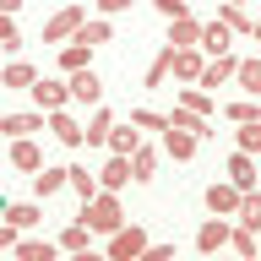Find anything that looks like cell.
<instances>
[{
    "mask_svg": "<svg viewBox=\"0 0 261 261\" xmlns=\"http://www.w3.org/2000/svg\"><path fill=\"white\" fill-rule=\"evenodd\" d=\"M44 130V109H22V114H0V136H38Z\"/></svg>",
    "mask_w": 261,
    "mask_h": 261,
    "instance_id": "7c38bea8",
    "label": "cell"
},
{
    "mask_svg": "<svg viewBox=\"0 0 261 261\" xmlns=\"http://www.w3.org/2000/svg\"><path fill=\"white\" fill-rule=\"evenodd\" d=\"M240 196H245V191H234L228 179H212L207 191H201V201H207V212H212V218H228V212L240 207Z\"/></svg>",
    "mask_w": 261,
    "mask_h": 261,
    "instance_id": "9c48e42d",
    "label": "cell"
},
{
    "mask_svg": "<svg viewBox=\"0 0 261 261\" xmlns=\"http://www.w3.org/2000/svg\"><path fill=\"white\" fill-rule=\"evenodd\" d=\"M0 212H6V196H0Z\"/></svg>",
    "mask_w": 261,
    "mask_h": 261,
    "instance_id": "7bdbcfd3",
    "label": "cell"
},
{
    "mask_svg": "<svg viewBox=\"0 0 261 261\" xmlns=\"http://www.w3.org/2000/svg\"><path fill=\"white\" fill-rule=\"evenodd\" d=\"M223 250H240V256H256V228H240V223H228V245Z\"/></svg>",
    "mask_w": 261,
    "mask_h": 261,
    "instance_id": "1f68e13d",
    "label": "cell"
},
{
    "mask_svg": "<svg viewBox=\"0 0 261 261\" xmlns=\"http://www.w3.org/2000/svg\"><path fill=\"white\" fill-rule=\"evenodd\" d=\"M196 147H201V142H196L191 130H174V125H163V152H169L174 163H191V158H196Z\"/></svg>",
    "mask_w": 261,
    "mask_h": 261,
    "instance_id": "e0dca14e",
    "label": "cell"
},
{
    "mask_svg": "<svg viewBox=\"0 0 261 261\" xmlns=\"http://www.w3.org/2000/svg\"><path fill=\"white\" fill-rule=\"evenodd\" d=\"M142 261H174V245H152V240H147Z\"/></svg>",
    "mask_w": 261,
    "mask_h": 261,
    "instance_id": "ab89813d",
    "label": "cell"
},
{
    "mask_svg": "<svg viewBox=\"0 0 261 261\" xmlns=\"http://www.w3.org/2000/svg\"><path fill=\"white\" fill-rule=\"evenodd\" d=\"M82 16H87V6H76V0H71V6H60V11L44 22V44H65V38L76 33V22H82Z\"/></svg>",
    "mask_w": 261,
    "mask_h": 261,
    "instance_id": "277c9868",
    "label": "cell"
},
{
    "mask_svg": "<svg viewBox=\"0 0 261 261\" xmlns=\"http://www.w3.org/2000/svg\"><path fill=\"white\" fill-rule=\"evenodd\" d=\"M136 142H142V130L130 125V120H125V125H109V136H103V147H109V152H120V158H125Z\"/></svg>",
    "mask_w": 261,
    "mask_h": 261,
    "instance_id": "d4e9b609",
    "label": "cell"
},
{
    "mask_svg": "<svg viewBox=\"0 0 261 261\" xmlns=\"http://www.w3.org/2000/svg\"><path fill=\"white\" fill-rule=\"evenodd\" d=\"M11 256L16 261H49V256H55V245H49V240H22V234H16Z\"/></svg>",
    "mask_w": 261,
    "mask_h": 261,
    "instance_id": "f1b7e54d",
    "label": "cell"
},
{
    "mask_svg": "<svg viewBox=\"0 0 261 261\" xmlns=\"http://www.w3.org/2000/svg\"><path fill=\"white\" fill-rule=\"evenodd\" d=\"M82 65H93V49L76 44V38H65V49H60V71L71 76V71H82Z\"/></svg>",
    "mask_w": 261,
    "mask_h": 261,
    "instance_id": "4316f807",
    "label": "cell"
},
{
    "mask_svg": "<svg viewBox=\"0 0 261 261\" xmlns=\"http://www.w3.org/2000/svg\"><path fill=\"white\" fill-rule=\"evenodd\" d=\"M109 125H114V114L109 109H98L87 125H82V147H103V136H109Z\"/></svg>",
    "mask_w": 261,
    "mask_h": 261,
    "instance_id": "83f0119b",
    "label": "cell"
},
{
    "mask_svg": "<svg viewBox=\"0 0 261 261\" xmlns=\"http://www.w3.org/2000/svg\"><path fill=\"white\" fill-rule=\"evenodd\" d=\"M16 234H22V228H16V223H6V218H0V250H11V245H16Z\"/></svg>",
    "mask_w": 261,
    "mask_h": 261,
    "instance_id": "60d3db41",
    "label": "cell"
},
{
    "mask_svg": "<svg viewBox=\"0 0 261 261\" xmlns=\"http://www.w3.org/2000/svg\"><path fill=\"white\" fill-rule=\"evenodd\" d=\"M130 125L136 130H163V114L158 109H130Z\"/></svg>",
    "mask_w": 261,
    "mask_h": 261,
    "instance_id": "8d00e7d4",
    "label": "cell"
},
{
    "mask_svg": "<svg viewBox=\"0 0 261 261\" xmlns=\"http://www.w3.org/2000/svg\"><path fill=\"white\" fill-rule=\"evenodd\" d=\"M228 6H245V0H228Z\"/></svg>",
    "mask_w": 261,
    "mask_h": 261,
    "instance_id": "ee69618b",
    "label": "cell"
},
{
    "mask_svg": "<svg viewBox=\"0 0 261 261\" xmlns=\"http://www.w3.org/2000/svg\"><path fill=\"white\" fill-rule=\"evenodd\" d=\"M125 185H130V158L109 152V163L98 169V191H125Z\"/></svg>",
    "mask_w": 261,
    "mask_h": 261,
    "instance_id": "2e32d148",
    "label": "cell"
},
{
    "mask_svg": "<svg viewBox=\"0 0 261 261\" xmlns=\"http://www.w3.org/2000/svg\"><path fill=\"white\" fill-rule=\"evenodd\" d=\"M234 82H240L245 98H256L261 93V60H240V65H234Z\"/></svg>",
    "mask_w": 261,
    "mask_h": 261,
    "instance_id": "f546056e",
    "label": "cell"
},
{
    "mask_svg": "<svg viewBox=\"0 0 261 261\" xmlns=\"http://www.w3.org/2000/svg\"><path fill=\"white\" fill-rule=\"evenodd\" d=\"M234 65H240V60H234V49H228V55H212V60L201 65V76H196L191 87H207V93H218L223 82H234Z\"/></svg>",
    "mask_w": 261,
    "mask_h": 261,
    "instance_id": "52a82bcc",
    "label": "cell"
},
{
    "mask_svg": "<svg viewBox=\"0 0 261 261\" xmlns=\"http://www.w3.org/2000/svg\"><path fill=\"white\" fill-rule=\"evenodd\" d=\"M163 76H169V44L158 49V60L147 65V76H142V87H163Z\"/></svg>",
    "mask_w": 261,
    "mask_h": 261,
    "instance_id": "d590c367",
    "label": "cell"
},
{
    "mask_svg": "<svg viewBox=\"0 0 261 261\" xmlns=\"http://www.w3.org/2000/svg\"><path fill=\"white\" fill-rule=\"evenodd\" d=\"M125 158H130V179H136V185H147V179L158 174V147L136 142V147H130V152H125Z\"/></svg>",
    "mask_w": 261,
    "mask_h": 261,
    "instance_id": "5bb4252c",
    "label": "cell"
},
{
    "mask_svg": "<svg viewBox=\"0 0 261 261\" xmlns=\"http://www.w3.org/2000/svg\"><path fill=\"white\" fill-rule=\"evenodd\" d=\"M44 130H49L60 147H82V120H76L71 109H49V114H44Z\"/></svg>",
    "mask_w": 261,
    "mask_h": 261,
    "instance_id": "8992f818",
    "label": "cell"
},
{
    "mask_svg": "<svg viewBox=\"0 0 261 261\" xmlns=\"http://www.w3.org/2000/svg\"><path fill=\"white\" fill-rule=\"evenodd\" d=\"M0 11H6V16H16V11H22V0H0Z\"/></svg>",
    "mask_w": 261,
    "mask_h": 261,
    "instance_id": "b9f144b4",
    "label": "cell"
},
{
    "mask_svg": "<svg viewBox=\"0 0 261 261\" xmlns=\"http://www.w3.org/2000/svg\"><path fill=\"white\" fill-rule=\"evenodd\" d=\"M87 245H93V228H87V223L76 218V223H65V228H60L55 250H65V256H87Z\"/></svg>",
    "mask_w": 261,
    "mask_h": 261,
    "instance_id": "ac0fdd59",
    "label": "cell"
},
{
    "mask_svg": "<svg viewBox=\"0 0 261 261\" xmlns=\"http://www.w3.org/2000/svg\"><path fill=\"white\" fill-rule=\"evenodd\" d=\"M163 125H174V130H191L196 142H212L218 130H212V114H196V109H185V103H174V109L163 114Z\"/></svg>",
    "mask_w": 261,
    "mask_h": 261,
    "instance_id": "3957f363",
    "label": "cell"
},
{
    "mask_svg": "<svg viewBox=\"0 0 261 261\" xmlns=\"http://www.w3.org/2000/svg\"><path fill=\"white\" fill-rule=\"evenodd\" d=\"M196 33H201L196 16H174L169 22V49H196Z\"/></svg>",
    "mask_w": 261,
    "mask_h": 261,
    "instance_id": "cb8c5ba5",
    "label": "cell"
},
{
    "mask_svg": "<svg viewBox=\"0 0 261 261\" xmlns=\"http://www.w3.org/2000/svg\"><path fill=\"white\" fill-rule=\"evenodd\" d=\"M234 147H240V152H261V120H240Z\"/></svg>",
    "mask_w": 261,
    "mask_h": 261,
    "instance_id": "4dcf8cb0",
    "label": "cell"
},
{
    "mask_svg": "<svg viewBox=\"0 0 261 261\" xmlns=\"http://www.w3.org/2000/svg\"><path fill=\"white\" fill-rule=\"evenodd\" d=\"M44 163V147L33 142V136H11V169H22V174H33Z\"/></svg>",
    "mask_w": 261,
    "mask_h": 261,
    "instance_id": "d6986e66",
    "label": "cell"
},
{
    "mask_svg": "<svg viewBox=\"0 0 261 261\" xmlns=\"http://www.w3.org/2000/svg\"><path fill=\"white\" fill-rule=\"evenodd\" d=\"M201 65H207V55H201V49H169V71H174L185 87L201 76Z\"/></svg>",
    "mask_w": 261,
    "mask_h": 261,
    "instance_id": "8fae6325",
    "label": "cell"
},
{
    "mask_svg": "<svg viewBox=\"0 0 261 261\" xmlns=\"http://www.w3.org/2000/svg\"><path fill=\"white\" fill-rule=\"evenodd\" d=\"M152 6H158L163 22H174V16H191V0H152Z\"/></svg>",
    "mask_w": 261,
    "mask_h": 261,
    "instance_id": "74e56055",
    "label": "cell"
},
{
    "mask_svg": "<svg viewBox=\"0 0 261 261\" xmlns=\"http://www.w3.org/2000/svg\"><path fill=\"white\" fill-rule=\"evenodd\" d=\"M60 191H65V169L38 163V169H33V196H38V201H49V196H60Z\"/></svg>",
    "mask_w": 261,
    "mask_h": 261,
    "instance_id": "ffe728a7",
    "label": "cell"
},
{
    "mask_svg": "<svg viewBox=\"0 0 261 261\" xmlns=\"http://www.w3.org/2000/svg\"><path fill=\"white\" fill-rule=\"evenodd\" d=\"M65 93H71V103H103V76L93 65H82V71L65 76Z\"/></svg>",
    "mask_w": 261,
    "mask_h": 261,
    "instance_id": "7a4b0ae2",
    "label": "cell"
},
{
    "mask_svg": "<svg viewBox=\"0 0 261 261\" xmlns=\"http://www.w3.org/2000/svg\"><path fill=\"white\" fill-rule=\"evenodd\" d=\"M33 76H38V71H33L28 60H11L6 71H0V93H28V87H33Z\"/></svg>",
    "mask_w": 261,
    "mask_h": 261,
    "instance_id": "44dd1931",
    "label": "cell"
},
{
    "mask_svg": "<svg viewBox=\"0 0 261 261\" xmlns=\"http://www.w3.org/2000/svg\"><path fill=\"white\" fill-rule=\"evenodd\" d=\"M65 191H76L82 201H87V196L98 191V174H93V169H76V163H65Z\"/></svg>",
    "mask_w": 261,
    "mask_h": 261,
    "instance_id": "484cf974",
    "label": "cell"
},
{
    "mask_svg": "<svg viewBox=\"0 0 261 261\" xmlns=\"http://www.w3.org/2000/svg\"><path fill=\"white\" fill-rule=\"evenodd\" d=\"M6 223H16V228H33V223H44V207L38 201H6V212H0Z\"/></svg>",
    "mask_w": 261,
    "mask_h": 261,
    "instance_id": "603a6c76",
    "label": "cell"
},
{
    "mask_svg": "<svg viewBox=\"0 0 261 261\" xmlns=\"http://www.w3.org/2000/svg\"><path fill=\"white\" fill-rule=\"evenodd\" d=\"M223 174H228V185H234V191H256V152H240V147H234Z\"/></svg>",
    "mask_w": 261,
    "mask_h": 261,
    "instance_id": "30bf717a",
    "label": "cell"
},
{
    "mask_svg": "<svg viewBox=\"0 0 261 261\" xmlns=\"http://www.w3.org/2000/svg\"><path fill=\"white\" fill-rule=\"evenodd\" d=\"M93 6H98V16H120V11H130L136 0H93Z\"/></svg>",
    "mask_w": 261,
    "mask_h": 261,
    "instance_id": "f35d334b",
    "label": "cell"
},
{
    "mask_svg": "<svg viewBox=\"0 0 261 261\" xmlns=\"http://www.w3.org/2000/svg\"><path fill=\"white\" fill-rule=\"evenodd\" d=\"M223 245H228V218H207V223L196 228V250L201 256H218Z\"/></svg>",
    "mask_w": 261,
    "mask_h": 261,
    "instance_id": "4fadbf2b",
    "label": "cell"
},
{
    "mask_svg": "<svg viewBox=\"0 0 261 261\" xmlns=\"http://www.w3.org/2000/svg\"><path fill=\"white\" fill-rule=\"evenodd\" d=\"M174 103H185V109H196V114H212V93H201V87H179Z\"/></svg>",
    "mask_w": 261,
    "mask_h": 261,
    "instance_id": "836d02e7",
    "label": "cell"
},
{
    "mask_svg": "<svg viewBox=\"0 0 261 261\" xmlns=\"http://www.w3.org/2000/svg\"><path fill=\"white\" fill-rule=\"evenodd\" d=\"M28 93H33V109H65V103H71V93H65V82L60 76H33V87H28Z\"/></svg>",
    "mask_w": 261,
    "mask_h": 261,
    "instance_id": "5b68a950",
    "label": "cell"
},
{
    "mask_svg": "<svg viewBox=\"0 0 261 261\" xmlns=\"http://www.w3.org/2000/svg\"><path fill=\"white\" fill-rule=\"evenodd\" d=\"M196 49H201L207 60H212V55H228V49H234V33L212 16V22H201V33H196Z\"/></svg>",
    "mask_w": 261,
    "mask_h": 261,
    "instance_id": "ba28073f",
    "label": "cell"
},
{
    "mask_svg": "<svg viewBox=\"0 0 261 261\" xmlns=\"http://www.w3.org/2000/svg\"><path fill=\"white\" fill-rule=\"evenodd\" d=\"M0 49H6V55H16V49H22V33H16V16H6V11H0Z\"/></svg>",
    "mask_w": 261,
    "mask_h": 261,
    "instance_id": "e575fe53",
    "label": "cell"
},
{
    "mask_svg": "<svg viewBox=\"0 0 261 261\" xmlns=\"http://www.w3.org/2000/svg\"><path fill=\"white\" fill-rule=\"evenodd\" d=\"M218 22H223L228 33H234V38H256V22H250V16H245V6H218Z\"/></svg>",
    "mask_w": 261,
    "mask_h": 261,
    "instance_id": "7402d4cb",
    "label": "cell"
},
{
    "mask_svg": "<svg viewBox=\"0 0 261 261\" xmlns=\"http://www.w3.org/2000/svg\"><path fill=\"white\" fill-rule=\"evenodd\" d=\"M71 38H76V44H87V49H98V44H109V38H114V22H109V16H93V22L82 16Z\"/></svg>",
    "mask_w": 261,
    "mask_h": 261,
    "instance_id": "9a60e30c",
    "label": "cell"
},
{
    "mask_svg": "<svg viewBox=\"0 0 261 261\" xmlns=\"http://www.w3.org/2000/svg\"><path fill=\"white\" fill-rule=\"evenodd\" d=\"M142 250H147V228L125 218V223H120V228L109 234V256H114V261H136Z\"/></svg>",
    "mask_w": 261,
    "mask_h": 261,
    "instance_id": "6da1fadb",
    "label": "cell"
},
{
    "mask_svg": "<svg viewBox=\"0 0 261 261\" xmlns=\"http://www.w3.org/2000/svg\"><path fill=\"white\" fill-rule=\"evenodd\" d=\"M223 120H261V109H256V98H234V103H223Z\"/></svg>",
    "mask_w": 261,
    "mask_h": 261,
    "instance_id": "d6a6232c",
    "label": "cell"
}]
</instances>
